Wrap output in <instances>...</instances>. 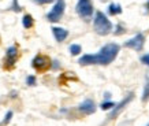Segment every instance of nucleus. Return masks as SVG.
<instances>
[{
	"label": "nucleus",
	"mask_w": 149,
	"mask_h": 126,
	"mask_svg": "<svg viewBox=\"0 0 149 126\" xmlns=\"http://www.w3.org/2000/svg\"><path fill=\"white\" fill-rule=\"evenodd\" d=\"M75 11L84 21H91L93 15V4L91 0H78Z\"/></svg>",
	"instance_id": "7ed1b4c3"
},
{
	"label": "nucleus",
	"mask_w": 149,
	"mask_h": 126,
	"mask_svg": "<svg viewBox=\"0 0 149 126\" xmlns=\"http://www.w3.org/2000/svg\"><path fill=\"white\" fill-rule=\"evenodd\" d=\"M64 8H66V1L64 0H56V3L52 7V10L47 14V19L49 22H59L62 19V17H63Z\"/></svg>",
	"instance_id": "20e7f679"
},
{
	"label": "nucleus",
	"mask_w": 149,
	"mask_h": 126,
	"mask_svg": "<svg viewBox=\"0 0 149 126\" xmlns=\"http://www.w3.org/2000/svg\"><path fill=\"white\" fill-rule=\"evenodd\" d=\"M133 99H134V93H129V94L126 96V97H125V99H123L122 102H120V103L115 104V107L112 108L111 114L108 115V121H112V119H115V118H116L118 115H119V114H120V113L123 111V110L126 108L127 104L130 103V102H133Z\"/></svg>",
	"instance_id": "0eeeda50"
},
{
	"label": "nucleus",
	"mask_w": 149,
	"mask_h": 126,
	"mask_svg": "<svg viewBox=\"0 0 149 126\" xmlns=\"http://www.w3.org/2000/svg\"><path fill=\"white\" fill-rule=\"evenodd\" d=\"M120 47L116 43H109V44L104 45L103 48L95 55H82L78 63L81 66H89V64H101V66H107L111 62L115 60V58L119 54Z\"/></svg>",
	"instance_id": "f257e3e1"
},
{
	"label": "nucleus",
	"mask_w": 149,
	"mask_h": 126,
	"mask_svg": "<svg viewBox=\"0 0 149 126\" xmlns=\"http://www.w3.org/2000/svg\"><path fill=\"white\" fill-rule=\"evenodd\" d=\"M145 80H146V84H145L144 93H142V102H144V103L149 100V71L146 73V76H145Z\"/></svg>",
	"instance_id": "ddd939ff"
},
{
	"label": "nucleus",
	"mask_w": 149,
	"mask_h": 126,
	"mask_svg": "<svg viewBox=\"0 0 149 126\" xmlns=\"http://www.w3.org/2000/svg\"><path fill=\"white\" fill-rule=\"evenodd\" d=\"M125 32H126V29L123 27L122 23H119V25H116V27H115V34H116V36H119V34H123Z\"/></svg>",
	"instance_id": "a211bd4d"
},
{
	"label": "nucleus",
	"mask_w": 149,
	"mask_h": 126,
	"mask_svg": "<svg viewBox=\"0 0 149 126\" xmlns=\"http://www.w3.org/2000/svg\"><path fill=\"white\" fill-rule=\"evenodd\" d=\"M146 126H149V123H148V125H146Z\"/></svg>",
	"instance_id": "393cba45"
},
{
	"label": "nucleus",
	"mask_w": 149,
	"mask_h": 126,
	"mask_svg": "<svg viewBox=\"0 0 149 126\" xmlns=\"http://www.w3.org/2000/svg\"><path fill=\"white\" fill-rule=\"evenodd\" d=\"M144 44H145V36L142 33H137L133 38H130L129 41L125 43V47L134 51H141L144 48Z\"/></svg>",
	"instance_id": "6e6552de"
},
{
	"label": "nucleus",
	"mask_w": 149,
	"mask_h": 126,
	"mask_svg": "<svg viewBox=\"0 0 149 126\" xmlns=\"http://www.w3.org/2000/svg\"><path fill=\"white\" fill-rule=\"evenodd\" d=\"M22 25H23V27H25V29H30V27H33V25H34V19H33V17L30 15V14L23 15Z\"/></svg>",
	"instance_id": "9b49d317"
},
{
	"label": "nucleus",
	"mask_w": 149,
	"mask_h": 126,
	"mask_svg": "<svg viewBox=\"0 0 149 126\" xmlns=\"http://www.w3.org/2000/svg\"><path fill=\"white\" fill-rule=\"evenodd\" d=\"M146 7H148V10H149V1H148V4H146Z\"/></svg>",
	"instance_id": "b1692460"
},
{
	"label": "nucleus",
	"mask_w": 149,
	"mask_h": 126,
	"mask_svg": "<svg viewBox=\"0 0 149 126\" xmlns=\"http://www.w3.org/2000/svg\"><path fill=\"white\" fill-rule=\"evenodd\" d=\"M13 111H7V114H6V117H4V119H3V122L0 123L1 126H4V125H8L10 123V121H11V118H13Z\"/></svg>",
	"instance_id": "dca6fc26"
},
{
	"label": "nucleus",
	"mask_w": 149,
	"mask_h": 126,
	"mask_svg": "<svg viewBox=\"0 0 149 126\" xmlns=\"http://www.w3.org/2000/svg\"><path fill=\"white\" fill-rule=\"evenodd\" d=\"M51 67L54 69V70H58V69H59V62H58V60H54V62H51Z\"/></svg>",
	"instance_id": "4be33fe9"
},
{
	"label": "nucleus",
	"mask_w": 149,
	"mask_h": 126,
	"mask_svg": "<svg viewBox=\"0 0 149 126\" xmlns=\"http://www.w3.org/2000/svg\"><path fill=\"white\" fill-rule=\"evenodd\" d=\"M70 54L71 55H74V56H77V55H79L81 54V51H82V48H81V45L79 44H71L70 45Z\"/></svg>",
	"instance_id": "4468645a"
},
{
	"label": "nucleus",
	"mask_w": 149,
	"mask_h": 126,
	"mask_svg": "<svg viewBox=\"0 0 149 126\" xmlns=\"http://www.w3.org/2000/svg\"><path fill=\"white\" fill-rule=\"evenodd\" d=\"M36 82H37V80H36V77H34V76H27L26 84L29 86H34V85H36Z\"/></svg>",
	"instance_id": "f3484780"
},
{
	"label": "nucleus",
	"mask_w": 149,
	"mask_h": 126,
	"mask_svg": "<svg viewBox=\"0 0 149 126\" xmlns=\"http://www.w3.org/2000/svg\"><path fill=\"white\" fill-rule=\"evenodd\" d=\"M104 97H105L107 100H109V97H111V93H109V92H105V93H104Z\"/></svg>",
	"instance_id": "5701e85b"
},
{
	"label": "nucleus",
	"mask_w": 149,
	"mask_h": 126,
	"mask_svg": "<svg viewBox=\"0 0 149 126\" xmlns=\"http://www.w3.org/2000/svg\"><path fill=\"white\" fill-rule=\"evenodd\" d=\"M122 13V6L120 4H115V3H111L108 7V14L109 15H119Z\"/></svg>",
	"instance_id": "f8f14e48"
},
{
	"label": "nucleus",
	"mask_w": 149,
	"mask_h": 126,
	"mask_svg": "<svg viewBox=\"0 0 149 126\" xmlns=\"http://www.w3.org/2000/svg\"><path fill=\"white\" fill-rule=\"evenodd\" d=\"M141 63H144V64L149 66V54L144 55V56H141Z\"/></svg>",
	"instance_id": "aec40b11"
},
{
	"label": "nucleus",
	"mask_w": 149,
	"mask_h": 126,
	"mask_svg": "<svg viewBox=\"0 0 149 126\" xmlns=\"http://www.w3.org/2000/svg\"><path fill=\"white\" fill-rule=\"evenodd\" d=\"M93 27H95V32L100 36H107L112 32V23L107 18V15L101 11L96 13L95 19H93Z\"/></svg>",
	"instance_id": "f03ea898"
},
{
	"label": "nucleus",
	"mask_w": 149,
	"mask_h": 126,
	"mask_svg": "<svg viewBox=\"0 0 149 126\" xmlns=\"http://www.w3.org/2000/svg\"><path fill=\"white\" fill-rule=\"evenodd\" d=\"M78 110H79L82 114H85V115H91V114H95L96 104L92 99H86L78 106Z\"/></svg>",
	"instance_id": "1a4fd4ad"
},
{
	"label": "nucleus",
	"mask_w": 149,
	"mask_h": 126,
	"mask_svg": "<svg viewBox=\"0 0 149 126\" xmlns=\"http://www.w3.org/2000/svg\"><path fill=\"white\" fill-rule=\"evenodd\" d=\"M18 47L17 45H11L8 47V50L6 52V58H4V69L6 70H11L17 63L18 59Z\"/></svg>",
	"instance_id": "423d86ee"
},
{
	"label": "nucleus",
	"mask_w": 149,
	"mask_h": 126,
	"mask_svg": "<svg viewBox=\"0 0 149 126\" xmlns=\"http://www.w3.org/2000/svg\"><path fill=\"white\" fill-rule=\"evenodd\" d=\"M52 33H54L55 40L58 41V43H62V41H64L68 37V30L63 29V27L54 26V27H52Z\"/></svg>",
	"instance_id": "9d476101"
},
{
	"label": "nucleus",
	"mask_w": 149,
	"mask_h": 126,
	"mask_svg": "<svg viewBox=\"0 0 149 126\" xmlns=\"http://www.w3.org/2000/svg\"><path fill=\"white\" fill-rule=\"evenodd\" d=\"M10 10H13V11H17V13H19L21 11V6L18 4V0H13V4H11V7H10Z\"/></svg>",
	"instance_id": "6ab92c4d"
},
{
	"label": "nucleus",
	"mask_w": 149,
	"mask_h": 126,
	"mask_svg": "<svg viewBox=\"0 0 149 126\" xmlns=\"http://www.w3.org/2000/svg\"><path fill=\"white\" fill-rule=\"evenodd\" d=\"M32 66L34 70H37L38 73H44L48 69H51V59L47 55L38 54L37 56H34V59L32 60Z\"/></svg>",
	"instance_id": "39448f33"
},
{
	"label": "nucleus",
	"mask_w": 149,
	"mask_h": 126,
	"mask_svg": "<svg viewBox=\"0 0 149 126\" xmlns=\"http://www.w3.org/2000/svg\"><path fill=\"white\" fill-rule=\"evenodd\" d=\"M32 1H34L36 4H48V3H52L54 0H32Z\"/></svg>",
	"instance_id": "412c9836"
},
{
	"label": "nucleus",
	"mask_w": 149,
	"mask_h": 126,
	"mask_svg": "<svg viewBox=\"0 0 149 126\" xmlns=\"http://www.w3.org/2000/svg\"><path fill=\"white\" fill-rule=\"evenodd\" d=\"M113 107H115V103L109 102V100H107V102L101 103V106H100V108H101V110H111V108H113Z\"/></svg>",
	"instance_id": "2eb2a0df"
}]
</instances>
